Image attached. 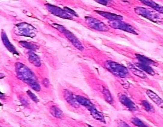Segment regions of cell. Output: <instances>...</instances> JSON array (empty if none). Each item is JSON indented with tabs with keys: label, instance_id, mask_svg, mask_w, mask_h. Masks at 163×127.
<instances>
[{
	"label": "cell",
	"instance_id": "1",
	"mask_svg": "<svg viewBox=\"0 0 163 127\" xmlns=\"http://www.w3.org/2000/svg\"><path fill=\"white\" fill-rule=\"evenodd\" d=\"M16 72L18 78L37 91H39L41 87L38 84L34 73L28 68L21 63L17 64Z\"/></svg>",
	"mask_w": 163,
	"mask_h": 127
},
{
	"label": "cell",
	"instance_id": "2",
	"mask_svg": "<svg viewBox=\"0 0 163 127\" xmlns=\"http://www.w3.org/2000/svg\"><path fill=\"white\" fill-rule=\"evenodd\" d=\"M55 28H57L58 30L64 33L67 38L72 43L73 45L80 50H82L84 49L80 41L77 39L76 37L69 31H68L66 28L58 24H54Z\"/></svg>",
	"mask_w": 163,
	"mask_h": 127
},
{
	"label": "cell",
	"instance_id": "3",
	"mask_svg": "<svg viewBox=\"0 0 163 127\" xmlns=\"http://www.w3.org/2000/svg\"><path fill=\"white\" fill-rule=\"evenodd\" d=\"M106 64H107V68L118 76L123 77L128 74L127 69L118 64L113 62H108Z\"/></svg>",
	"mask_w": 163,
	"mask_h": 127
},
{
	"label": "cell",
	"instance_id": "4",
	"mask_svg": "<svg viewBox=\"0 0 163 127\" xmlns=\"http://www.w3.org/2000/svg\"><path fill=\"white\" fill-rule=\"evenodd\" d=\"M86 21L88 24L91 28H94L96 30H98L101 32H106L108 30L107 26L102 23L101 21H99L97 19L92 18V17H86Z\"/></svg>",
	"mask_w": 163,
	"mask_h": 127
},
{
	"label": "cell",
	"instance_id": "5",
	"mask_svg": "<svg viewBox=\"0 0 163 127\" xmlns=\"http://www.w3.org/2000/svg\"><path fill=\"white\" fill-rule=\"evenodd\" d=\"M109 24L110 26H113L114 28L121 29L133 34H136V32L134 31L132 26L121 22L120 20H113V21H111L110 20Z\"/></svg>",
	"mask_w": 163,
	"mask_h": 127
},
{
	"label": "cell",
	"instance_id": "6",
	"mask_svg": "<svg viewBox=\"0 0 163 127\" xmlns=\"http://www.w3.org/2000/svg\"><path fill=\"white\" fill-rule=\"evenodd\" d=\"M19 32L23 36H34L35 35L34 27L27 23H21L17 26Z\"/></svg>",
	"mask_w": 163,
	"mask_h": 127
},
{
	"label": "cell",
	"instance_id": "7",
	"mask_svg": "<svg viewBox=\"0 0 163 127\" xmlns=\"http://www.w3.org/2000/svg\"><path fill=\"white\" fill-rule=\"evenodd\" d=\"M47 6L49 11L56 16L68 19L71 18V16L70 15L67 14L64 11L59 7L48 4L47 5Z\"/></svg>",
	"mask_w": 163,
	"mask_h": 127
},
{
	"label": "cell",
	"instance_id": "8",
	"mask_svg": "<svg viewBox=\"0 0 163 127\" xmlns=\"http://www.w3.org/2000/svg\"><path fill=\"white\" fill-rule=\"evenodd\" d=\"M120 100L121 102L130 111H135L138 109L137 106L126 95H121L120 97Z\"/></svg>",
	"mask_w": 163,
	"mask_h": 127
},
{
	"label": "cell",
	"instance_id": "9",
	"mask_svg": "<svg viewBox=\"0 0 163 127\" xmlns=\"http://www.w3.org/2000/svg\"><path fill=\"white\" fill-rule=\"evenodd\" d=\"M64 97L67 102L72 106L75 107H79V104L76 100V98H75L74 97L72 93L68 91H65L64 92Z\"/></svg>",
	"mask_w": 163,
	"mask_h": 127
},
{
	"label": "cell",
	"instance_id": "10",
	"mask_svg": "<svg viewBox=\"0 0 163 127\" xmlns=\"http://www.w3.org/2000/svg\"><path fill=\"white\" fill-rule=\"evenodd\" d=\"M147 94L148 97L154 102L156 104L158 105L160 107H162L163 101L162 99L158 96L156 94L154 93L150 90H148L147 91Z\"/></svg>",
	"mask_w": 163,
	"mask_h": 127
},
{
	"label": "cell",
	"instance_id": "11",
	"mask_svg": "<svg viewBox=\"0 0 163 127\" xmlns=\"http://www.w3.org/2000/svg\"><path fill=\"white\" fill-rule=\"evenodd\" d=\"M2 39L4 44L5 45V47L8 48L9 51L13 53H17L15 48L11 44L10 41H9V39H8L7 36L4 32H3L2 33Z\"/></svg>",
	"mask_w": 163,
	"mask_h": 127
},
{
	"label": "cell",
	"instance_id": "12",
	"mask_svg": "<svg viewBox=\"0 0 163 127\" xmlns=\"http://www.w3.org/2000/svg\"><path fill=\"white\" fill-rule=\"evenodd\" d=\"M97 12L102 16L109 18V19H111V20H121V19H122V17L118 16V15H116V14L110 13L103 11H97Z\"/></svg>",
	"mask_w": 163,
	"mask_h": 127
},
{
	"label": "cell",
	"instance_id": "13",
	"mask_svg": "<svg viewBox=\"0 0 163 127\" xmlns=\"http://www.w3.org/2000/svg\"><path fill=\"white\" fill-rule=\"evenodd\" d=\"M50 112L51 114L56 118H61L63 116V113L62 111L56 106H52L51 107L50 110Z\"/></svg>",
	"mask_w": 163,
	"mask_h": 127
},
{
	"label": "cell",
	"instance_id": "14",
	"mask_svg": "<svg viewBox=\"0 0 163 127\" xmlns=\"http://www.w3.org/2000/svg\"><path fill=\"white\" fill-rule=\"evenodd\" d=\"M141 2H143V3H144V4L149 5V6L153 8L155 10H157L158 11L161 12L162 13V7L161 6V5H159L157 4H156L155 2L150 1H142Z\"/></svg>",
	"mask_w": 163,
	"mask_h": 127
},
{
	"label": "cell",
	"instance_id": "15",
	"mask_svg": "<svg viewBox=\"0 0 163 127\" xmlns=\"http://www.w3.org/2000/svg\"><path fill=\"white\" fill-rule=\"evenodd\" d=\"M29 61L32 64H34L37 67H39L41 65V62L39 58L34 53H31L29 56Z\"/></svg>",
	"mask_w": 163,
	"mask_h": 127
},
{
	"label": "cell",
	"instance_id": "16",
	"mask_svg": "<svg viewBox=\"0 0 163 127\" xmlns=\"http://www.w3.org/2000/svg\"><path fill=\"white\" fill-rule=\"evenodd\" d=\"M137 65L138 67L140 68L141 69L145 71L148 74L152 75H154L155 72H154V71L152 69L151 67L146 65L145 64L139 63Z\"/></svg>",
	"mask_w": 163,
	"mask_h": 127
},
{
	"label": "cell",
	"instance_id": "17",
	"mask_svg": "<svg viewBox=\"0 0 163 127\" xmlns=\"http://www.w3.org/2000/svg\"><path fill=\"white\" fill-rule=\"evenodd\" d=\"M131 122L134 125L138 127H148L138 118H133L131 119Z\"/></svg>",
	"mask_w": 163,
	"mask_h": 127
},
{
	"label": "cell",
	"instance_id": "18",
	"mask_svg": "<svg viewBox=\"0 0 163 127\" xmlns=\"http://www.w3.org/2000/svg\"><path fill=\"white\" fill-rule=\"evenodd\" d=\"M103 91L106 101L109 103H112L113 98H112V96H111V94H110L109 92L106 89H104Z\"/></svg>",
	"mask_w": 163,
	"mask_h": 127
},
{
	"label": "cell",
	"instance_id": "19",
	"mask_svg": "<svg viewBox=\"0 0 163 127\" xmlns=\"http://www.w3.org/2000/svg\"><path fill=\"white\" fill-rule=\"evenodd\" d=\"M137 57L140 59V60L142 61V62H144V63H147V64H154V62L152 61L151 60L148 59L147 58L145 57H143L142 56H140V55H137Z\"/></svg>",
	"mask_w": 163,
	"mask_h": 127
},
{
	"label": "cell",
	"instance_id": "20",
	"mask_svg": "<svg viewBox=\"0 0 163 127\" xmlns=\"http://www.w3.org/2000/svg\"><path fill=\"white\" fill-rule=\"evenodd\" d=\"M143 105L146 111L152 112V111H153L154 110L153 108L151 106V105L147 101H143Z\"/></svg>",
	"mask_w": 163,
	"mask_h": 127
},
{
	"label": "cell",
	"instance_id": "21",
	"mask_svg": "<svg viewBox=\"0 0 163 127\" xmlns=\"http://www.w3.org/2000/svg\"><path fill=\"white\" fill-rule=\"evenodd\" d=\"M133 71L134 73L135 74V75H137V76H139V77H141L142 78H146V76L142 72L140 71L139 70H132Z\"/></svg>",
	"mask_w": 163,
	"mask_h": 127
},
{
	"label": "cell",
	"instance_id": "22",
	"mask_svg": "<svg viewBox=\"0 0 163 127\" xmlns=\"http://www.w3.org/2000/svg\"><path fill=\"white\" fill-rule=\"evenodd\" d=\"M27 94H28V95L30 97V98H31V99H32V100H33L34 102H36V103H37V102H38V98L35 95V94H34L31 92L30 91H27Z\"/></svg>",
	"mask_w": 163,
	"mask_h": 127
},
{
	"label": "cell",
	"instance_id": "23",
	"mask_svg": "<svg viewBox=\"0 0 163 127\" xmlns=\"http://www.w3.org/2000/svg\"><path fill=\"white\" fill-rule=\"evenodd\" d=\"M118 125L119 127H131L122 120H120L118 122Z\"/></svg>",
	"mask_w": 163,
	"mask_h": 127
},
{
	"label": "cell",
	"instance_id": "24",
	"mask_svg": "<svg viewBox=\"0 0 163 127\" xmlns=\"http://www.w3.org/2000/svg\"><path fill=\"white\" fill-rule=\"evenodd\" d=\"M65 9H66V10L67 11L69 12L71 14H73V15H75V16H76V14H75V12L74 11H72V10H71V9H69V8H65Z\"/></svg>",
	"mask_w": 163,
	"mask_h": 127
},
{
	"label": "cell",
	"instance_id": "25",
	"mask_svg": "<svg viewBox=\"0 0 163 127\" xmlns=\"http://www.w3.org/2000/svg\"><path fill=\"white\" fill-rule=\"evenodd\" d=\"M49 81L47 79H45L43 81V84H44V85L45 86H46V87H48L49 85Z\"/></svg>",
	"mask_w": 163,
	"mask_h": 127
},
{
	"label": "cell",
	"instance_id": "26",
	"mask_svg": "<svg viewBox=\"0 0 163 127\" xmlns=\"http://www.w3.org/2000/svg\"><path fill=\"white\" fill-rule=\"evenodd\" d=\"M4 95L2 93L0 92V98H2L3 97Z\"/></svg>",
	"mask_w": 163,
	"mask_h": 127
},
{
	"label": "cell",
	"instance_id": "27",
	"mask_svg": "<svg viewBox=\"0 0 163 127\" xmlns=\"http://www.w3.org/2000/svg\"><path fill=\"white\" fill-rule=\"evenodd\" d=\"M93 127L91 126H89V127Z\"/></svg>",
	"mask_w": 163,
	"mask_h": 127
}]
</instances>
